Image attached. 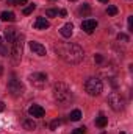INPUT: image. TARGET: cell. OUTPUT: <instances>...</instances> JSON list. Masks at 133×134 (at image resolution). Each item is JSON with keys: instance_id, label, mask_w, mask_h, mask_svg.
Returning a JSON list of instances; mask_svg holds the SVG:
<instances>
[{"instance_id": "6da1fadb", "label": "cell", "mask_w": 133, "mask_h": 134, "mask_svg": "<svg viewBox=\"0 0 133 134\" xmlns=\"http://www.w3.org/2000/svg\"><path fill=\"white\" fill-rule=\"evenodd\" d=\"M55 52H57V55L61 59H64L69 64H78L83 59V56H85L83 48L80 45H77V44H72V42H61V44H58L55 47Z\"/></svg>"}, {"instance_id": "7a4b0ae2", "label": "cell", "mask_w": 133, "mask_h": 134, "mask_svg": "<svg viewBox=\"0 0 133 134\" xmlns=\"http://www.w3.org/2000/svg\"><path fill=\"white\" fill-rule=\"evenodd\" d=\"M53 98H55V101L60 106H67V104L72 103L74 95H72L70 87L67 86L66 83H57L53 86Z\"/></svg>"}, {"instance_id": "3957f363", "label": "cell", "mask_w": 133, "mask_h": 134, "mask_svg": "<svg viewBox=\"0 0 133 134\" xmlns=\"http://www.w3.org/2000/svg\"><path fill=\"white\" fill-rule=\"evenodd\" d=\"M9 45H11V58H13V63L14 64L21 63V59H22V50H24V36L22 34H17V37Z\"/></svg>"}, {"instance_id": "277c9868", "label": "cell", "mask_w": 133, "mask_h": 134, "mask_svg": "<svg viewBox=\"0 0 133 134\" xmlns=\"http://www.w3.org/2000/svg\"><path fill=\"white\" fill-rule=\"evenodd\" d=\"M102 89H103V84H102V81H100L99 78H96V76H91V78H88V80L85 81V91H86L91 97L100 95Z\"/></svg>"}, {"instance_id": "5b68a950", "label": "cell", "mask_w": 133, "mask_h": 134, "mask_svg": "<svg viewBox=\"0 0 133 134\" xmlns=\"http://www.w3.org/2000/svg\"><path fill=\"white\" fill-rule=\"evenodd\" d=\"M108 103L111 106L113 111H122L124 106H125V101H124V97L119 94V92H111L108 95Z\"/></svg>"}, {"instance_id": "8992f818", "label": "cell", "mask_w": 133, "mask_h": 134, "mask_svg": "<svg viewBox=\"0 0 133 134\" xmlns=\"http://www.w3.org/2000/svg\"><path fill=\"white\" fill-rule=\"evenodd\" d=\"M30 83L33 84L34 87H38V89H42V87H45V84H47V75L45 73H42V72H34L30 75Z\"/></svg>"}, {"instance_id": "52a82bcc", "label": "cell", "mask_w": 133, "mask_h": 134, "mask_svg": "<svg viewBox=\"0 0 133 134\" xmlns=\"http://www.w3.org/2000/svg\"><path fill=\"white\" fill-rule=\"evenodd\" d=\"M8 91H9V94H11L13 97L22 95V94H24V84H22V81L17 80V78L9 80V83H8Z\"/></svg>"}, {"instance_id": "ba28073f", "label": "cell", "mask_w": 133, "mask_h": 134, "mask_svg": "<svg viewBox=\"0 0 133 134\" xmlns=\"http://www.w3.org/2000/svg\"><path fill=\"white\" fill-rule=\"evenodd\" d=\"M96 27H97V20H94V19H86L81 22V30L88 34L93 33L96 30Z\"/></svg>"}, {"instance_id": "9c48e42d", "label": "cell", "mask_w": 133, "mask_h": 134, "mask_svg": "<svg viewBox=\"0 0 133 134\" xmlns=\"http://www.w3.org/2000/svg\"><path fill=\"white\" fill-rule=\"evenodd\" d=\"M28 114H30V117L41 119V117H44L45 111H44V108H42V106H39V104H32V106L28 108Z\"/></svg>"}, {"instance_id": "30bf717a", "label": "cell", "mask_w": 133, "mask_h": 134, "mask_svg": "<svg viewBox=\"0 0 133 134\" xmlns=\"http://www.w3.org/2000/svg\"><path fill=\"white\" fill-rule=\"evenodd\" d=\"M33 27L36 30H47V28L50 27V24H49V20H47L45 17H36Z\"/></svg>"}, {"instance_id": "8fae6325", "label": "cell", "mask_w": 133, "mask_h": 134, "mask_svg": "<svg viewBox=\"0 0 133 134\" xmlns=\"http://www.w3.org/2000/svg\"><path fill=\"white\" fill-rule=\"evenodd\" d=\"M30 48L38 56H44L45 55V47L42 44H39V42H30Z\"/></svg>"}, {"instance_id": "7c38bea8", "label": "cell", "mask_w": 133, "mask_h": 134, "mask_svg": "<svg viewBox=\"0 0 133 134\" xmlns=\"http://www.w3.org/2000/svg\"><path fill=\"white\" fill-rule=\"evenodd\" d=\"M17 34H19V33L16 31V28H13V27L6 28V30H5V37H6V42H9V44H11V42L17 37Z\"/></svg>"}, {"instance_id": "4fadbf2b", "label": "cell", "mask_w": 133, "mask_h": 134, "mask_svg": "<svg viewBox=\"0 0 133 134\" xmlns=\"http://www.w3.org/2000/svg\"><path fill=\"white\" fill-rule=\"evenodd\" d=\"M60 33H61L63 37H70L72 33H74V25H72V24H66V25H63L61 30H60Z\"/></svg>"}, {"instance_id": "5bb4252c", "label": "cell", "mask_w": 133, "mask_h": 134, "mask_svg": "<svg viewBox=\"0 0 133 134\" xmlns=\"http://www.w3.org/2000/svg\"><path fill=\"white\" fill-rule=\"evenodd\" d=\"M0 19H2L3 22H14V20H16V14H14L13 11H3V13L0 14Z\"/></svg>"}, {"instance_id": "9a60e30c", "label": "cell", "mask_w": 133, "mask_h": 134, "mask_svg": "<svg viewBox=\"0 0 133 134\" xmlns=\"http://www.w3.org/2000/svg\"><path fill=\"white\" fill-rule=\"evenodd\" d=\"M24 128H25V130H30V131L36 130V123H34L33 119H27V120H24Z\"/></svg>"}, {"instance_id": "2e32d148", "label": "cell", "mask_w": 133, "mask_h": 134, "mask_svg": "<svg viewBox=\"0 0 133 134\" xmlns=\"http://www.w3.org/2000/svg\"><path fill=\"white\" fill-rule=\"evenodd\" d=\"M106 123H108V119H106L105 115H99V117L96 119V125H97L99 128H105Z\"/></svg>"}, {"instance_id": "e0dca14e", "label": "cell", "mask_w": 133, "mask_h": 134, "mask_svg": "<svg viewBox=\"0 0 133 134\" xmlns=\"http://www.w3.org/2000/svg\"><path fill=\"white\" fill-rule=\"evenodd\" d=\"M78 13H80L81 16H88V14L91 13V6H89L88 3H83V5L80 6V9H78Z\"/></svg>"}, {"instance_id": "ac0fdd59", "label": "cell", "mask_w": 133, "mask_h": 134, "mask_svg": "<svg viewBox=\"0 0 133 134\" xmlns=\"http://www.w3.org/2000/svg\"><path fill=\"white\" fill-rule=\"evenodd\" d=\"M69 119H70L72 122H78V120L81 119V112H80L78 109H74V111L70 112V115H69Z\"/></svg>"}, {"instance_id": "d6986e66", "label": "cell", "mask_w": 133, "mask_h": 134, "mask_svg": "<svg viewBox=\"0 0 133 134\" xmlns=\"http://www.w3.org/2000/svg\"><path fill=\"white\" fill-rule=\"evenodd\" d=\"M34 8H36V5H34V3H32V5H28L27 8H24V14H25V16L32 14V13L34 11Z\"/></svg>"}, {"instance_id": "ffe728a7", "label": "cell", "mask_w": 133, "mask_h": 134, "mask_svg": "<svg viewBox=\"0 0 133 134\" xmlns=\"http://www.w3.org/2000/svg\"><path fill=\"white\" fill-rule=\"evenodd\" d=\"M106 14H110V16H116V14H117V8L113 6V5H110V6L106 8Z\"/></svg>"}, {"instance_id": "44dd1931", "label": "cell", "mask_w": 133, "mask_h": 134, "mask_svg": "<svg viewBox=\"0 0 133 134\" xmlns=\"http://www.w3.org/2000/svg\"><path fill=\"white\" fill-rule=\"evenodd\" d=\"M60 125H61V120H60V119H55V120L50 123V130H53V131H55V130H57Z\"/></svg>"}, {"instance_id": "7402d4cb", "label": "cell", "mask_w": 133, "mask_h": 134, "mask_svg": "<svg viewBox=\"0 0 133 134\" xmlns=\"http://www.w3.org/2000/svg\"><path fill=\"white\" fill-rule=\"evenodd\" d=\"M117 41L119 42H129V36L125 33H119L117 34Z\"/></svg>"}, {"instance_id": "603a6c76", "label": "cell", "mask_w": 133, "mask_h": 134, "mask_svg": "<svg viewBox=\"0 0 133 134\" xmlns=\"http://www.w3.org/2000/svg\"><path fill=\"white\" fill-rule=\"evenodd\" d=\"M45 16L47 17H55V16H58V9H47Z\"/></svg>"}, {"instance_id": "cb8c5ba5", "label": "cell", "mask_w": 133, "mask_h": 134, "mask_svg": "<svg viewBox=\"0 0 133 134\" xmlns=\"http://www.w3.org/2000/svg\"><path fill=\"white\" fill-rule=\"evenodd\" d=\"M8 3H9V5H19V6H21V5H25L27 0H8Z\"/></svg>"}, {"instance_id": "d4e9b609", "label": "cell", "mask_w": 133, "mask_h": 134, "mask_svg": "<svg viewBox=\"0 0 133 134\" xmlns=\"http://www.w3.org/2000/svg\"><path fill=\"white\" fill-rule=\"evenodd\" d=\"M8 55V48L5 47V44H2L0 45V56H6Z\"/></svg>"}, {"instance_id": "484cf974", "label": "cell", "mask_w": 133, "mask_h": 134, "mask_svg": "<svg viewBox=\"0 0 133 134\" xmlns=\"http://www.w3.org/2000/svg\"><path fill=\"white\" fill-rule=\"evenodd\" d=\"M72 134H86V128H85V126H81V128H75Z\"/></svg>"}, {"instance_id": "4316f807", "label": "cell", "mask_w": 133, "mask_h": 134, "mask_svg": "<svg viewBox=\"0 0 133 134\" xmlns=\"http://www.w3.org/2000/svg\"><path fill=\"white\" fill-rule=\"evenodd\" d=\"M94 61H96L97 64H102V63H103V56H102V55H96V56H94Z\"/></svg>"}, {"instance_id": "83f0119b", "label": "cell", "mask_w": 133, "mask_h": 134, "mask_svg": "<svg viewBox=\"0 0 133 134\" xmlns=\"http://www.w3.org/2000/svg\"><path fill=\"white\" fill-rule=\"evenodd\" d=\"M129 30H130V31H133V17H132V16L129 17Z\"/></svg>"}, {"instance_id": "f1b7e54d", "label": "cell", "mask_w": 133, "mask_h": 134, "mask_svg": "<svg viewBox=\"0 0 133 134\" xmlns=\"http://www.w3.org/2000/svg\"><path fill=\"white\" fill-rule=\"evenodd\" d=\"M66 9H60V16H61V17H66Z\"/></svg>"}, {"instance_id": "f546056e", "label": "cell", "mask_w": 133, "mask_h": 134, "mask_svg": "<svg viewBox=\"0 0 133 134\" xmlns=\"http://www.w3.org/2000/svg\"><path fill=\"white\" fill-rule=\"evenodd\" d=\"M3 109H5V103H3V101H0V112H2Z\"/></svg>"}, {"instance_id": "4dcf8cb0", "label": "cell", "mask_w": 133, "mask_h": 134, "mask_svg": "<svg viewBox=\"0 0 133 134\" xmlns=\"http://www.w3.org/2000/svg\"><path fill=\"white\" fill-rule=\"evenodd\" d=\"M99 2H102V3H108V0H99Z\"/></svg>"}, {"instance_id": "1f68e13d", "label": "cell", "mask_w": 133, "mask_h": 134, "mask_svg": "<svg viewBox=\"0 0 133 134\" xmlns=\"http://www.w3.org/2000/svg\"><path fill=\"white\" fill-rule=\"evenodd\" d=\"M2 73H3V67L0 66V75H2Z\"/></svg>"}, {"instance_id": "d6a6232c", "label": "cell", "mask_w": 133, "mask_h": 134, "mask_svg": "<svg viewBox=\"0 0 133 134\" xmlns=\"http://www.w3.org/2000/svg\"><path fill=\"white\" fill-rule=\"evenodd\" d=\"M2 44H3V39H2V36H0V45H2Z\"/></svg>"}, {"instance_id": "836d02e7", "label": "cell", "mask_w": 133, "mask_h": 134, "mask_svg": "<svg viewBox=\"0 0 133 134\" xmlns=\"http://www.w3.org/2000/svg\"><path fill=\"white\" fill-rule=\"evenodd\" d=\"M119 134H127V133H124V131H121V133H119Z\"/></svg>"}, {"instance_id": "e575fe53", "label": "cell", "mask_w": 133, "mask_h": 134, "mask_svg": "<svg viewBox=\"0 0 133 134\" xmlns=\"http://www.w3.org/2000/svg\"><path fill=\"white\" fill-rule=\"evenodd\" d=\"M72 2H74V0H72Z\"/></svg>"}]
</instances>
